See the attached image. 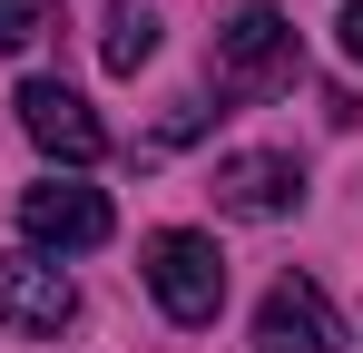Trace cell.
<instances>
[{"label": "cell", "instance_id": "6da1fadb", "mask_svg": "<svg viewBox=\"0 0 363 353\" xmlns=\"http://www.w3.org/2000/svg\"><path fill=\"white\" fill-rule=\"evenodd\" d=\"M138 275H147L167 324H216V304H226V255H216V235H196V226H157L138 245Z\"/></svg>", "mask_w": 363, "mask_h": 353}, {"label": "cell", "instance_id": "7a4b0ae2", "mask_svg": "<svg viewBox=\"0 0 363 353\" xmlns=\"http://www.w3.org/2000/svg\"><path fill=\"white\" fill-rule=\"evenodd\" d=\"M295 79V20L275 0H236L216 30V89L226 99H275Z\"/></svg>", "mask_w": 363, "mask_h": 353}, {"label": "cell", "instance_id": "3957f363", "mask_svg": "<svg viewBox=\"0 0 363 353\" xmlns=\"http://www.w3.org/2000/svg\"><path fill=\"white\" fill-rule=\"evenodd\" d=\"M20 235H30L40 255H89V245L118 235V216H108L99 186H79V176H40V186H20Z\"/></svg>", "mask_w": 363, "mask_h": 353}, {"label": "cell", "instance_id": "277c9868", "mask_svg": "<svg viewBox=\"0 0 363 353\" xmlns=\"http://www.w3.org/2000/svg\"><path fill=\"white\" fill-rule=\"evenodd\" d=\"M20 128H30V147L60 157V167H99V157H108L99 108H89L79 89H60V79H30V89H20Z\"/></svg>", "mask_w": 363, "mask_h": 353}, {"label": "cell", "instance_id": "5b68a950", "mask_svg": "<svg viewBox=\"0 0 363 353\" xmlns=\"http://www.w3.org/2000/svg\"><path fill=\"white\" fill-rule=\"evenodd\" d=\"M216 206L245 216V226H275V216L304 206V167L285 147H236V157H216Z\"/></svg>", "mask_w": 363, "mask_h": 353}, {"label": "cell", "instance_id": "8992f818", "mask_svg": "<svg viewBox=\"0 0 363 353\" xmlns=\"http://www.w3.org/2000/svg\"><path fill=\"white\" fill-rule=\"evenodd\" d=\"M69 314H79V285H69L60 255H40V245L0 255V324L10 334H60Z\"/></svg>", "mask_w": 363, "mask_h": 353}, {"label": "cell", "instance_id": "52a82bcc", "mask_svg": "<svg viewBox=\"0 0 363 353\" xmlns=\"http://www.w3.org/2000/svg\"><path fill=\"white\" fill-rule=\"evenodd\" d=\"M344 344V324H334V304L314 275H275L265 304H255V353H334Z\"/></svg>", "mask_w": 363, "mask_h": 353}, {"label": "cell", "instance_id": "ba28073f", "mask_svg": "<svg viewBox=\"0 0 363 353\" xmlns=\"http://www.w3.org/2000/svg\"><path fill=\"white\" fill-rule=\"evenodd\" d=\"M99 59H108V79H138V69L157 59V10H147V0H108V30H99Z\"/></svg>", "mask_w": 363, "mask_h": 353}, {"label": "cell", "instance_id": "9c48e42d", "mask_svg": "<svg viewBox=\"0 0 363 353\" xmlns=\"http://www.w3.org/2000/svg\"><path fill=\"white\" fill-rule=\"evenodd\" d=\"M40 30H50V0H0V59H20Z\"/></svg>", "mask_w": 363, "mask_h": 353}, {"label": "cell", "instance_id": "30bf717a", "mask_svg": "<svg viewBox=\"0 0 363 353\" xmlns=\"http://www.w3.org/2000/svg\"><path fill=\"white\" fill-rule=\"evenodd\" d=\"M334 40H344V59H363V0H344V20H334Z\"/></svg>", "mask_w": 363, "mask_h": 353}]
</instances>
